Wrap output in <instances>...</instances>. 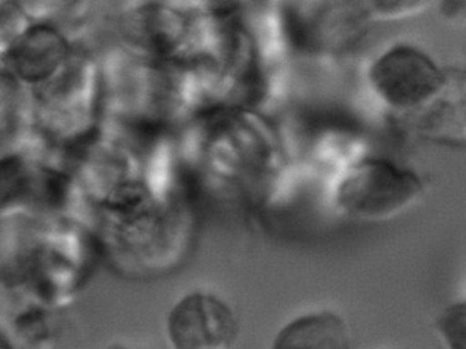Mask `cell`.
I'll return each instance as SVG.
<instances>
[{"label":"cell","instance_id":"1","mask_svg":"<svg viewBox=\"0 0 466 349\" xmlns=\"http://www.w3.org/2000/svg\"><path fill=\"white\" fill-rule=\"evenodd\" d=\"M420 177L387 160H367L351 169L338 188L339 209L364 221H386L413 206L422 193Z\"/></svg>","mask_w":466,"mask_h":349},{"label":"cell","instance_id":"2","mask_svg":"<svg viewBox=\"0 0 466 349\" xmlns=\"http://www.w3.org/2000/svg\"><path fill=\"white\" fill-rule=\"evenodd\" d=\"M239 335L238 315L214 292H187L174 303L166 316L168 349H234Z\"/></svg>","mask_w":466,"mask_h":349},{"label":"cell","instance_id":"3","mask_svg":"<svg viewBox=\"0 0 466 349\" xmlns=\"http://www.w3.org/2000/svg\"><path fill=\"white\" fill-rule=\"evenodd\" d=\"M446 76L421 51L398 46L379 56L370 69L378 97L397 110L424 108L441 91Z\"/></svg>","mask_w":466,"mask_h":349},{"label":"cell","instance_id":"4","mask_svg":"<svg viewBox=\"0 0 466 349\" xmlns=\"http://www.w3.org/2000/svg\"><path fill=\"white\" fill-rule=\"evenodd\" d=\"M268 349H354L353 334L340 313L309 311L280 326Z\"/></svg>","mask_w":466,"mask_h":349},{"label":"cell","instance_id":"5","mask_svg":"<svg viewBox=\"0 0 466 349\" xmlns=\"http://www.w3.org/2000/svg\"><path fill=\"white\" fill-rule=\"evenodd\" d=\"M420 128L431 138L466 143V77L447 78L425 106Z\"/></svg>","mask_w":466,"mask_h":349},{"label":"cell","instance_id":"6","mask_svg":"<svg viewBox=\"0 0 466 349\" xmlns=\"http://www.w3.org/2000/svg\"><path fill=\"white\" fill-rule=\"evenodd\" d=\"M435 326L443 349H466V300L441 310Z\"/></svg>","mask_w":466,"mask_h":349},{"label":"cell","instance_id":"7","mask_svg":"<svg viewBox=\"0 0 466 349\" xmlns=\"http://www.w3.org/2000/svg\"><path fill=\"white\" fill-rule=\"evenodd\" d=\"M424 2H400V4H387V2H375L372 6L375 7L376 15L384 18L400 17V13L411 15L413 12H420L425 6Z\"/></svg>","mask_w":466,"mask_h":349},{"label":"cell","instance_id":"8","mask_svg":"<svg viewBox=\"0 0 466 349\" xmlns=\"http://www.w3.org/2000/svg\"><path fill=\"white\" fill-rule=\"evenodd\" d=\"M2 349H23L15 340H13L12 335H7V333H2Z\"/></svg>","mask_w":466,"mask_h":349},{"label":"cell","instance_id":"9","mask_svg":"<svg viewBox=\"0 0 466 349\" xmlns=\"http://www.w3.org/2000/svg\"><path fill=\"white\" fill-rule=\"evenodd\" d=\"M105 349H144L138 348V346L130 345V344L121 343V341H114V343L108 344Z\"/></svg>","mask_w":466,"mask_h":349}]
</instances>
